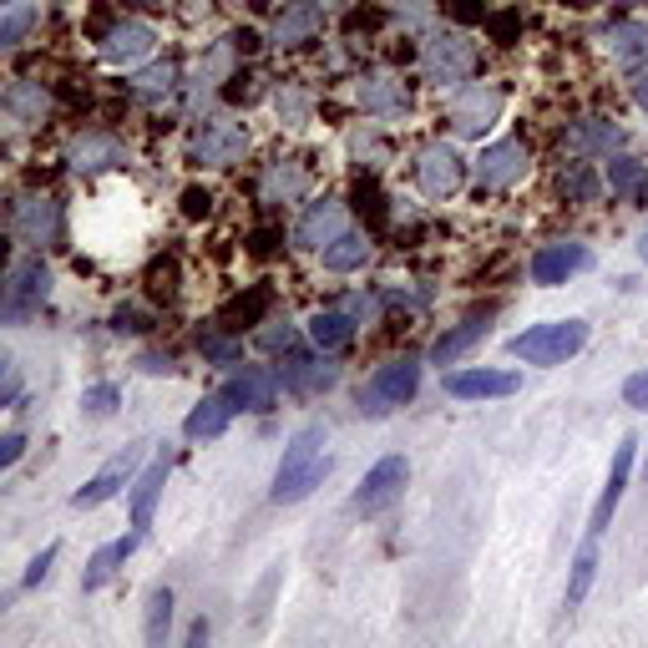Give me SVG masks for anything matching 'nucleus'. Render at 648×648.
<instances>
[{"label": "nucleus", "mask_w": 648, "mask_h": 648, "mask_svg": "<svg viewBox=\"0 0 648 648\" xmlns=\"http://www.w3.org/2000/svg\"><path fill=\"white\" fill-rule=\"evenodd\" d=\"M325 425L309 421L299 436L284 446V456H278V471H274V487H269V497H274L278 507L284 502H305L309 491L319 487V481L330 477V456H325Z\"/></svg>", "instance_id": "f257e3e1"}, {"label": "nucleus", "mask_w": 648, "mask_h": 648, "mask_svg": "<svg viewBox=\"0 0 648 648\" xmlns=\"http://www.w3.org/2000/svg\"><path fill=\"white\" fill-rule=\"evenodd\" d=\"M588 344V325L582 319H553V325H532V330L512 334L507 350L516 360H527V365H562L572 360Z\"/></svg>", "instance_id": "f03ea898"}, {"label": "nucleus", "mask_w": 648, "mask_h": 648, "mask_svg": "<svg viewBox=\"0 0 648 648\" xmlns=\"http://www.w3.org/2000/svg\"><path fill=\"white\" fill-rule=\"evenodd\" d=\"M416 385H421V360L416 355L385 360L380 371L360 385V410H365V416H385V410L406 406V400L416 396Z\"/></svg>", "instance_id": "7ed1b4c3"}, {"label": "nucleus", "mask_w": 648, "mask_h": 648, "mask_svg": "<svg viewBox=\"0 0 648 648\" xmlns=\"http://www.w3.org/2000/svg\"><path fill=\"white\" fill-rule=\"evenodd\" d=\"M46 294H52V269L41 264V259H21L11 269V284H5V325L31 319L46 305Z\"/></svg>", "instance_id": "20e7f679"}, {"label": "nucleus", "mask_w": 648, "mask_h": 648, "mask_svg": "<svg viewBox=\"0 0 648 648\" xmlns=\"http://www.w3.org/2000/svg\"><path fill=\"white\" fill-rule=\"evenodd\" d=\"M502 87H487V81H471V87H462V92L451 96V127L462 137H481L497 122V112H502Z\"/></svg>", "instance_id": "39448f33"}, {"label": "nucleus", "mask_w": 648, "mask_h": 648, "mask_svg": "<svg viewBox=\"0 0 648 648\" xmlns=\"http://www.w3.org/2000/svg\"><path fill=\"white\" fill-rule=\"evenodd\" d=\"M406 481H410L406 456H385V462H375L371 471H365V481H360V491H355V512H365V516L385 512L390 502H400Z\"/></svg>", "instance_id": "423d86ee"}, {"label": "nucleus", "mask_w": 648, "mask_h": 648, "mask_svg": "<svg viewBox=\"0 0 648 648\" xmlns=\"http://www.w3.org/2000/svg\"><path fill=\"white\" fill-rule=\"evenodd\" d=\"M588 264H593L588 243H578V239H553V243H543V249L532 253V278L553 289V284H568L572 274H582Z\"/></svg>", "instance_id": "0eeeda50"}, {"label": "nucleus", "mask_w": 648, "mask_h": 648, "mask_svg": "<svg viewBox=\"0 0 648 648\" xmlns=\"http://www.w3.org/2000/svg\"><path fill=\"white\" fill-rule=\"evenodd\" d=\"M243 147H249V133L239 122H203V133L193 137L187 158L203 162V168H228V162L243 158Z\"/></svg>", "instance_id": "6e6552de"}, {"label": "nucleus", "mask_w": 648, "mask_h": 648, "mask_svg": "<svg viewBox=\"0 0 648 648\" xmlns=\"http://www.w3.org/2000/svg\"><path fill=\"white\" fill-rule=\"evenodd\" d=\"M527 168H532V152H527V143H516V137H507V143H491L487 152L477 158L481 187H512V183H522V178H527Z\"/></svg>", "instance_id": "1a4fd4ad"}, {"label": "nucleus", "mask_w": 648, "mask_h": 648, "mask_svg": "<svg viewBox=\"0 0 648 648\" xmlns=\"http://www.w3.org/2000/svg\"><path fill=\"white\" fill-rule=\"evenodd\" d=\"M462 178H466V162H462V152L446 143L425 147L421 162H416V183H421L431 198H451V193L462 187Z\"/></svg>", "instance_id": "9d476101"}, {"label": "nucleus", "mask_w": 648, "mask_h": 648, "mask_svg": "<svg viewBox=\"0 0 648 648\" xmlns=\"http://www.w3.org/2000/svg\"><path fill=\"white\" fill-rule=\"evenodd\" d=\"M278 380H284V375L269 371V365H243V371L228 375L224 390L234 396L239 410H259V416H264V410H274V400H278Z\"/></svg>", "instance_id": "9b49d317"}, {"label": "nucleus", "mask_w": 648, "mask_h": 648, "mask_svg": "<svg viewBox=\"0 0 648 648\" xmlns=\"http://www.w3.org/2000/svg\"><path fill=\"white\" fill-rule=\"evenodd\" d=\"M137 462H143V446L117 451V456H112V462H106L102 471H96V477L87 481V487H81L77 497H71V502H77V507H102V502H112V497H117V491L127 487V481H133Z\"/></svg>", "instance_id": "f8f14e48"}, {"label": "nucleus", "mask_w": 648, "mask_h": 648, "mask_svg": "<svg viewBox=\"0 0 648 648\" xmlns=\"http://www.w3.org/2000/svg\"><path fill=\"white\" fill-rule=\"evenodd\" d=\"M634 456H638V441H634V436H623L618 451H613L609 487H603V497H598V507H593V527H588L593 537H603V532H609L613 512H618V502H623V487H628V471H634Z\"/></svg>", "instance_id": "ddd939ff"}, {"label": "nucleus", "mask_w": 648, "mask_h": 648, "mask_svg": "<svg viewBox=\"0 0 648 648\" xmlns=\"http://www.w3.org/2000/svg\"><path fill=\"white\" fill-rule=\"evenodd\" d=\"M239 416V406H234V396L228 390H218V396H203L198 406L187 410V421H183V436L187 441H218L228 431V421Z\"/></svg>", "instance_id": "4468645a"}, {"label": "nucleus", "mask_w": 648, "mask_h": 648, "mask_svg": "<svg viewBox=\"0 0 648 648\" xmlns=\"http://www.w3.org/2000/svg\"><path fill=\"white\" fill-rule=\"evenodd\" d=\"M516 375L512 371H456L446 375V396L456 400H497V396H512L516 390Z\"/></svg>", "instance_id": "2eb2a0df"}, {"label": "nucleus", "mask_w": 648, "mask_h": 648, "mask_svg": "<svg viewBox=\"0 0 648 648\" xmlns=\"http://www.w3.org/2000/svg\"><path fill=\"white\" fill-rule=\"evenodd\" d=\"M340 234H344V208L334 198L309 203V213L299 218V228H294L299 249H325V243H334Z\"/></svg>", "instance_id": "dca6fc26"}, {"label": "nucleus", "mask_w": 648, "mask_h": 648, "mask_svg": "<svg viewBox=\"0 0 648 648\" xmlns=\"http://www.w3.org/2000/svg\"><path fill=\"white\" fill-rule=\"evenodd\" d=\"M425 71H431V81H462L466 71H471V46L466 41H456V36H441V41H431L425 46Z\"/></svg>", "instance_id": "f3484780"}, {"label": "nucleus", "mask_w": 648, "mask_h": 648, "mask_svg": "<svg viewBox=\"0 0 648 648\" xmlns=\"http://www.w3.org/2000/svg\"><path fill=\"white\" fill-rule=\"evenodd\" d=\"M152 52V26H143V21H127V26H112L102 36V56L112 61V67H133L137 56Z\"/></svg>", "instance_id": "a211bd4d"}, {"label": "nucleus", "mask_w": 648, "mask_h": 648, "mask_svg": "<svg viewBox=\"0 0 648 648\" xmlns=\"http://www.w3.org/2000/svg\"><path fill=\"white\" fill-rule=\"evenodd\" d=\"M603 46L618 67H644L648 61V21H618L603 31Z\"/></svg>", "instance_id": "6ab92c4d"}, {"label": "nucleus", "mask_w": 648, "mask_h": 648, "mask_svg": "<svg viewBox=\"0 0 648 648\" xmlns=\"http://www.w3.org/2000/svg\"><path fill=\"white\" fill-rule=\"evenodd\" d=\"M15 234H21V243H52L56 239V203L46 198V193H36V198H26L21 208H15Z\"/></svg>", "instance_id": "aec40b11"}, {"label": "nucleus", "mask_w": 648, "mask_h": 648, "mask_svg": "<svg viewBox=\"0 0 648 648\" xmlns=\"http://www.w3.org/2000/svg\"><path fill=\"white\" fill-rule=\"evenodd\" d=\"M360 106L380 112V117H396V112H406V81H396L390 71H375V77L360 81Z\"/></svg>", "instance_id": "412c9836"}, {"label": "nucleus", "mask_w": 648, "mask_h": 648, "mask_svg": "<svg viewBox=\"0 0 648 648\" xmlns=\"http://www.w3.org/2000/svg\"><path fill=\"white\" fill-rule=\"evenodd\" d=\"M319 21H325V11H319L315 0H294L289 11H278L274 41H278V46H299V41H309L319 31Z\"/></svg>", "instance_id": "4be33fe9"}, {"label": "nucleus", "mask_w": 648, "mask_h": 648, "mask_svg": "<svg viewBox=\"0 0 648 648\" xmlns=\"http://www.w3.org/2000/svg\"><path fill=\"white\" fill-rule=\"evenodd\" d=\"M127 152H122L117 137H102V133H87L71 143V168L77 172H96V168H112V162H122Z\"/></svg>", "instance_id": "5701e85b"}, {"label": "nucleus", "mask_w": 648, "mask_h": 648, "mask_svg": "<svg viewBox=\"0 0 648 648\" xmlns=\"http://www.w3.org/2000/svg\"><path fill=\"white\" fill-rule=\"evenodd\" d=\"M162 487H168V451H162L158 462H152L143 477H137V491H133V527H147V522H152V507H158Z\"/></svg>", "instance_id": "b1692460"}, {"label": "nucleus", "mask_w": 648, "mask_h": 648, "mask_svg": "<svg viewBox=\"0 0 648 648\" xmlns=\"http://www.w3.org/2000/svg\"><path fill=\"white\" fill-rule=\"evenodd\" d=\"M133 547H137V537H117V543L96 547L92 562H87V572H81V588H87V593H92V588H102V582L112 578V572H117L127 557H133Z\"/></svg>", "instance_id": "393cba45"}, {"label": "nucleus", "mask_w": 648, "mask_h": 648, "mask_svg": "<svg viewBox=\"0 0 648 648\" xmlns=\"http://www.w3.org/2000/svg\"><path fill=\"white\" fill-rule=\"evenodd\" d=\"M481 334H487V319H462L456 330H446L436 344H431V360H436V365H456Z\"/></svg>", "instance_id": "a878e982"}, {"label": "nucleus", "mask_w": 648, "mask_h": 648, "mask_svg": "<svg viewBox=\"0 0 648 648\" xmlns=\"http://www.w3.org/2000/svg\"><path fill=\"white\" fill-rule=\"evenodd\" d=\"M350 334H355V319L344 315V309H319V315L309 319V340H315L319 350H340V344H350Z\"/></svg>", "instance_id": "bb28decb"}, {"label": "nucleus", "mask_w": 648, "mask_h": 648, "mask_svg": "<svg viewBox=\"0 0 648 648\" xmlns=\"http://www.w3.org/2000/svg\"><path fill=\"white\" fill-rule=\"evenodd\" d=\"M609 187L634 203H648V168L634 158H609Z\"/></svg>", "instance_id": "cd10ccee"}, {"label": "nucleus", "mask_w": 648, "mask_h": 648, "mask_svg": "<svg viewBox=\"0 0 648 648\" xmlns=\"http://www.w3.org/2000/svg\"><path fill=\"white\" fill-rule=\"evenodd\" d=\"M284 385L289 390H325V385L334 380V371L330 365H319V360H309V355H284Z\"/></svg>", "instance_id": "c85d7f7f"}, {"label": "nucleus", "mask_w": 648, "mask_h": 648, "mask_svg": "<svg viewBox=\"0 0 648 648\" xmlns=\"http://www.w3.org/2000/svg\"><path fill=\"white\" fill-rule=\"evenodd\" d=\"M325 269H334V274H350V269L365 264V253H371V243H365V234H340L334 243H325Z\"/></svg>", "instance_id": "c756f323"}, {"label": "nucleus", "mask_w": 648, "mask_h": 648, "mask_svg": "<svg viewBox=\"0 0 648 648\" xmlns=\"http://www.w3.org/2000/svg\"><path fill=\"white\" fill-rule=\"evenodd\" d=\"M305 172L294 168V162H274V168L264 172V198L269 203H294L299 198V193H305Z\"/></svg>", "instance_id": "7c9ffc66"}, {"label": "nucleus", "mask_w": 648, "mask_h": 648, "mask_svg": "<svg viewBox=\"0 0 648 648\" xmlns=\"http://www.w3.org/2000/svg\"><path fill=\"white\" fill-rule=\"evenodd\" d=\"M46 106L52 102H46V92H41L36 81H15L11 92H5V112H11L15 122H41L46 117Z\"/></svg>", "instance_id": "2f4dec72"}, {"label": "nucleus", "mask_w": 648, "mask_h": 648, "mask_svg": "<svg viewBox=\"0 0 648 648\" xmlns=\"http://www.w3.org/2000/svg\"><path fill=\"white\" fill-rule=\"evenodd\" d=\"M557 187H562V198L568 203H593L598 198V172L588 168V162H568L562 178H557Z\"/></svg>", "instance_id": "473e14b6"}, {"label": "nucleus", "mask_w": 648, "mask_h": 648, "mask_svg": "<svg viewBox=\"0 0 648 648\" xmlns=\"http://www.w3.org/2000/svg\"><path fill=\"white\" fill-rule=\"evenodd\" d=\"M168 628H172V593L168 588H152L147 593V644L152 648L168 644Z\"/></svg>", "instance_id": "72a5a7b5"}, {"label": "nucleus", "mask_w": 648, "mask_h": 648, "mask_svg": "<svg viewBox=\"0 0 648 648\" xmlns=\"http://www.w3.org/2000/svg\"><path fill=\"white\" fill-rule=\"evenodd\" d=\"M623 133L613 127V122H578L572 127V147H588V152H609V147H618Z\"/></svg>", "instance_id": "f704fd0d"}, {"label": "nucleus", "mask_w": 648, "mask_h": 648, "mask_svg": "<svg viewBox=\"0 0 648 648\" xmlns=\"http://www.w3.org/2000/svg\"><path fill=\"white\" fill-rule=\"evenodd\" d=\"M593 572H598V553H593V543H588L578 553V562H572V582H568V598H562L568 609H578L582 598H588V588H593Z\"/></svg>", "instance_id": "c9c22d12"}, {"label": "nucleus", "mask_w": 648, "mask_h": 648, "mask_svg": "<svg viewBox=\"0 0 648 648\" xmlns=\"http://www.w3.org/2000/svg\"><path fill=\"white\" fill-rule=\"evenodd\" d=\"M264 309H269V289H253L249 299H234V305L224 309V330H243V325H253Z\"/></svg>", "instance_id": "e433bc0d"}, {"label": "nucleus", "mask_w": 648, "mask_h": 648, "mask_svg": "<svg viewBox=\"0 0 648 648\" xmlns=\"http://www.w3.org/2000/svg\"><path fill=\"white\" fill-rule=\"evenodd\" d=\"M172 81H178V67H172V61H162V67L137 71V77H133V92H143V96H168V92H172Z\"/></svg>", "instance_id": "4c0bfd02"}, {"label": "nucleus", "mask_w": 648, "mask_h": 648, "mask_svg": "<svg viewBox=\"0 0 648 648\" xmlns=\"http://www.w3.org/2000/svg\"><path fill=\"white\" fill-rule=\"evenodd\" d=\"M117 406H122L117 385H92V390H81V410H87V416H112Z\"/></svg>", "instance_id": "58836bf2"}, {"label": "nucleus", "mask_w": 648, "mask_h": 648, "mask_svg": "<svg viewBox=\"0 0 648 648\" xmlns=\"http://www.w3.org/2000/svg\"><path fill=\"white\" fill-rule=\"evenodd\" d=\"M61 557V543H46L36 557H31V568H26V578H21V588H36V582H46L52 578V562Z\"/></svg>", "instance_id": "ea45409f"}, {"label": "nucleus", "mask_w": 648, "mask_h": 648, "mask_svg": "<svg viewBox=\"0 0 648 648\" xmlns=\"http://www.w3.org/2000/svg\"><path fill=\"white\" fill-rule=\"evenodd\" d=\"M355 198H360V213H371V224L380 228V224H385V198H380V187H375L371 178H360V183H355Z\"/></svg>", "instance_id": "a19ab883"}, {"label": "nucleus", "mask_w": 648, "mask_h": 648, "mask_svg": "<svg viewBox=\"0 0 648 648\" xmlns=\"http://www.w3.org/2000/svg\"><path fill=\"white\" fill-rule=\"evenodd\" d=\"M31 21H36V11H31V5H15V11L5 15V26H0V46H15V41L31 31Z\"/></svg>", "instance_id": "79ce46f5"}, {"label": "nucleus", "mask_w": 648, "mask_h": 648, "mask_svg": "<svg viewBox=\"0 0 648 648\" xmlns=\"http://www.w3.org/2000/svg\"><path fill=\"white\" fill-rule=\"evenodd\" d=\"M623 400H628L634 410H648V371H638V375L623 380Z\"/></svg>", "instance_id": "37998d69"}, {"label": "nucleus", "mask_w": 648, "mask_h": 648, "mask_svg": "<svg viewBox=\"0 0 648 648\" xmlns=\"http://www.w3.org/2000/svg\"><path fill=\"white\" fill-rule=\"evenodd\" d=\"M21 451H26V436H21V431H5V436H0V466H15Z\"/></svg>", "instance_id": "c03bdc74"}, {"label": "nucleus", "mask_w": 648, "mask_h": 648, "mask_svg": "<svg viewBox=\"0 0 648 648\" xmlns=\"http://www.w3.org/2000/svg\"><path fill=\"white\" fill-rule=\"evenodd\" d=\"M208 208H213V198L203 193V187H187V193H183V213H187V218H208Z\"/></svg>", "instance_id": "a18cd8bd"}, {"label": "nucleus", "mask_w": 648, "mask_h": 648, "mask_svg": "<svg viewBox=\"0 0 648 648\" xmlns=\"http://www.w3.org/2000/svg\"><path fill=\"white\" fill-rule=\"evenodd\" d=\"M112 330H117V334H137V330H147V319L137 315V309H117V315H112Z\"/></svg>", "instance_id": "49530a36"}, {"label": "nucleus", "mask_w": 648, "mask_h": 648, "mask_svg": "<svg viewBox=\"0 0 648 648\" xmlns=\"http://www.w3.org/2000/svg\"><path fill=\"white\" fill-rule=\"evenodd\" d=\"M137 365H143L147 375H172V371H178V365H172V355H143Z\"/></svg>", "instance_id": "de8ad7c7"}, {"label": "nucleus", "mask_w": 648, "mask_h": 648, "mask_svg": "<svg viewBox=\"0 0 648 648\" xmlns=\"http://www.w3.org/2000/svg\"><path fill=\"white\" fill-rule=\"evenodd\" d=\"M259 340H264L269 350H289V344H294V330H289V325H284V330H264Z\"/></svg>", "instance_id": "09e8293b"}, {"label": "nucleus", "mask_w": 648, "mask_h": 648, "mask_svg": "<svg viewBox=\"0 0 648 648\" xmlns=\"http://www.w3.org/2000/svg\"><path fill=\"white\" fill-rule=\"evenodd\" d=\"M203 355L228 360V355H234V344H228V340H218V334H208V340H203Z\"/></svg>", "instance_id": "8fccbe9b"}, {"label": "nucleus", "mask_w": 648, "mask_h": 648, "mask_svg": "<svg viewBox=\"0 0 648 648\" xmlns=\"http://www.w3.org/2000/svg\"><path fill=\"white\" fill-rule=\"evenodd\" d=\"M187 644H208V618H198L193 628H187Z\"/></svg>", "instance_id": "3c124183"}, {"label": "nucleus", "mask_w": 648, "mask_h": 648, "mask_svg": "<svg viewBox=\"0 0 648 648\" xmlns=\"http://www.w3.org/2000/svg\"><path fill=\"white\" fill-rule=\"evenodd\" d=\"M634 102L648 112V77H638V81H634Z\"/></svg>", "instance_id": "603ef678"}, {"label": "nucleus", "mask_w": 648, "mask_h": 648, "mask_svg": "<svg viewBox=\"0 0 648 648\" xmlns=\"http://www.w3.org/2000/svg\"><path fill=\"white\" fill-rule=\"evenodd\" d=\"M638 253H644V259H648V228H644V239H638Z\"/></svg>", "instance_id": "864d4df0"}, {"label": "nucleus", "mask_w": 648, "mask_h": 648, "mask_svg": "<svg viewBox=\"0 0 648 648\" xmlns=\"http://www.w3.org/2000/svg\"><path fill=\"white\" fill-rule=\"evenodd\" d=\"M618 5H638V0H618Z\"/></svg>", "instance_id": "5fc2aeb1"}, {"label": "nucleus", "mask_w": 648, "mask_h": 648, "mask_svg": "<svg viewBox=\"0 0 648 648\" xmlns=\"http://www.w3.org/2000/svg\"><path fill=\"white\" fill-rule=\"evenodd\" d=\"M137 5H152V0H137Z\"/></svg>", "instance_id": "6e6d98bb"}, {"label": "nucleus", "mask_w": 648, "mask_h": 648, "mask_svg": "<svg viewBox=\"0 0 648 648\" xmlns=\"http://www.w3.org/2000/svg\"><path fill=\"white\" fill-rule=\"evenodd\" d=\"M5 5H11V0H5Z\"/></svg>", "instance_id": "4d7b16f0"}]
</instances>
